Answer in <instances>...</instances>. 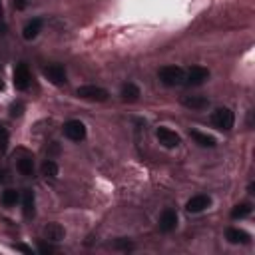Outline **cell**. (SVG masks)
<instances>
[{
    "mask_svg": "<svg viewBox=\"0 0 255 255\" xmlns=\"http://www.w3.org/2000/svg\"><path fill=\"white\" fill-rule=\"evenodd\" d=\"M38 251H40L42 255H50V253H54L56 249H54V247H52L50 243H44V241H42V243L38 245Z\"/></svg>",
    "mask_w": 255,
    "mask_h": 255,
    "instance_id": "cell-24",
    "label": "cell"
},
{
    "mask_svg": "<svg viewBox=\"0 0 255 255\" xmlns=\"http://www.w3.org/2000/svg\"><path fill=\"white\" fill-rule=\"evenodd\" d=\"M8 140H10L8 130H6L4 126H0V154H4V152H6V147H8Z\"/></svg>",
    "mask_w": 255,
    "mask_h": 255,
    "instance_id": "cell-22",
    "label": "cell"
},
{
    "mask_svg": "<svg viewBox=\"0 0 255 255\" xmlns=\"http://www.w3.org/2000/svg\"><path fill=\"white\" fill-rule=\"evenodd\" d=\"M14 247H16V249H18V251H22V253H28V255H30V253H32V249H30V247H28V245H24V243H16V245H14Z\"/></svg>",
    "mask_w": 255,
    "mask_h": 255,
    "instance_id": "cell-26",
    "label": "cell"
},
{
    "mask_svg": "<svg viewBox=\"0 0 255 255\" xmlns=\"http://www.w3.org/2000/svg\"><path fill=\"white\" fill-rule=\"evenodd\" d=\"M26 6V0H14V8H18V10H22Z\"/></svg>",
    "mask_w": 255,
    "mask_h": 255,
    "instance_id": "cell-27",
    "label": "cell"
},
{
    "mask_svg": "<svg viewBox=\"0 0 255 255\" xmlns=\"http://www.w3.org/2000/svg\"><path fill=\"white\" fill-rule=\"evenodd\" d=\"M14 86L16 90H26L30 86V70L24 62H20L14 68Z\"/></svg>",
    "mask_w": 255,
    "mask_h": 255,
    "instance_id": "cell-5",
    "label": "cell"
},
{
    "mask_svg": "<svg viewBox=\"0 0 255 255\" xmlns=\"http://www.w3.org/2000/svg\"><path fill=\"white\" fill-rule=\"evenodd\" d=\"M6 180V169L4 167H0V183H2Z\"/></svg>",
    "mask_w": 255,
    "mask_h": 255,
    "instance_id": "cell-28",
    "label": "cell"
},
{
    "mask_svg": "<svg viewBox=\"0 0 255 255\" xmlns=\"http://www.w3.org/2000/svg\"><path fill=\"white\" fill-rule=\"evenodd\" d=\"M2 90H4V82H2V80H0V92H2Z\"/></svg>",
    "mask_w": 255,
    "mask_h": 255,
    "instance_id": "cell-29",
    "label": "cell"
},
{
    "mask_svg": "<svg viewBox=\"0 0 255 255\" xmlns=\"http://www.w3.org/2000/svg\"><path fill=\"white\" fill-rule=\"evenodd\" d=\"M116 247H120V249H132L134 245L128 241V239H118V241H116Z\"/></svg>",
    "mask_w": 255,
    "mask_h": 255,
    "instance_id": "cell-25",
    "label": "cell"
},
{
    "mask_svg": "<svg viewBox=\"0 0 255 255\" xmlns=\"http://www.w3.org/2000/svg\"><path fill=\"white\" fill-rule=\"evenodd\" d=\"M16 167L22 176H32L34 174V160L30 156H22L16 160Z\"/></svg>",
    "mask_w": 255,
    "mask_h": 255,
    "instance_id": "cell-16",
    "label": "cell"
},
{
    "mask_svg": "<svg viewBox=\"0 0 255 255\" xmlns=\"http://www.w3.org/2000/svg\"><path fill=\"white\" fill-rule=\"evenodd\" d=\"M225 237L229 243H249V233L243 231V229H237V227H229L225 231Z\"/></svg>",
    "mask_w": 255,
    "mask_h": 255,
    "instance_id": "cell-13",
    "label": "cell"
},
{
    "mask_svg": "<svg viewBox=\"0 0 255 255\" xmlns=\"http://www.w3.org/2000/svg\"><path fill=\"white\" fill-rule=\"evenodd\" d=\"M160 80L165 86H180L185 80V72L180 66H164L160 70Z\"/></svg>",
    "mask_w": 255,
    "mask_h": 255,
    "instance_id": "cell-1",
    "label": "cell"
},
{
    "mask_svg": "<svg viewBox=\"0 0 255 255\" xmlns=\"http://www.w3.org/2000/svg\"><path fill=\"white\" fill-rule=\"evenodd\" d=\"M44 76L54 84V86H62V84H66V70L60 64H52V66H46L44 70Z\"/></svg>",
    "mask_w": 255,
    "mask_h": 255,
    "instance_id": "cell-6",
    "label": "cell"
},
{
    "mask_svg": "<svg viewBox=\"0 0 255 255\" xmlns=\"http://www.w3.org/2000/svg\"><path fill=\"white\" fill-rule=\"evenodd\" d=\"M40 30H42V20H40V18H34V20H30V22L24 26L22 36H24L26 40H34V38L40 34Z\"/></svg>",
    "mask_w": 255,
    "mask_h": 255,
    "instance_id": "cell-15",
    "label": "cell"
},
{
    "mask_svg": "<svg viewBox=\"0 0 255 255\" xmlns=\"http://www.w3.org/2000/svg\"><path fill=\"white\" fill-rule=\"evenodd\" d=\"M211 122H214V126L219 128V130L229 132L233 124H236V116H233V112L229 108H218L214 112V116H211Z\"/></svg>",
    "mask_w": 255,
    "mask_h": 255,
    "instance_id": "cell-2",
    "label": "cell"
},
{
    "mask_svg": "<svg viewBox=\"0 0 255 255\" xmlns=\"http://www.w3.org/2000/svg\"><path fill=\"white\" fill-rule=\"evenodd\" d=\"M18 200H20V196H18V191H16V189H4V191H2V196H0V203L6 205V207L16 205Z\"/></svg>",
    "mask_w": 255,
    "mask_h": 255,
    "instance_id": "cell-18",
    "label": "cell"
},
{
    "mask_svg": "<svg viewBox=\"0 0 255 255\" xmlns=\"http://www.w3.org/2000/svg\"><path fill=\"white\" fill-rule=\"evenodd\" d=\"M24 108H26V106H24L22 102H14V104L10 106V116H12V118H20V116L24 114Z\"/></svg>",
    "mask_w": 255,
    "mask_h": 255,
    "instance_id": "cell-23",
    "label": "cell"
},
{
    "mask_svg": "<svg viewBox=\"0 0 255 255\" xmlns=\"http://www.w3.org/2000/svg\"><path fill=\"white\" fill-rule=\"evenodd\" d=\"M22 211H24V218L34 216V191L30 189H26L22 194Z\"/></svg>",
    "mask_w": 255,
    "mask_h": 255,
    "instance_id": "cell-17",
    "label": "cell"
},
{
    "mask_svg": "<svg viewBox=\"0 0 255 255\" xmlns=\"http://www.w3.org/2000/svg\"><path fill=\"white\" fill-rule=\"evenodd\" d=\"M209 205H211V198L209 196H194L185 203V209H187V214H200V211L207 209Z\"/></svg>",
    "mask_w": 255,
    "mask_h": 255,
    "instance_id": "cell-9",
    "label": "cell"
},
{
    "mask_svg": "<svg viewBox=\"0 0 255 255\" xmlns=\"http://www.w3.org/2000/svg\"><path fill=\"white\" fill-rule=\"evenodd\" d=\"M191 138H194L201 147H214L216 146L214 136H207V134H201V132H191Z\"/></svg>",
    "mask_w": 255,
    "mask_h": 255,
    "instance_id": "cell-20",
    "label": "cell"
},
{
    "mask_svg": "<svg viewBox=\"0 0 255 255\" xmlns=\"http://www.w3.org/2000/svg\"><path fill=\"white\" fill-rule=\"evenodd\" d=\"M140 96H142V92H140V88L136 86V84L128 82V84L122 86V100L124 102H138Z\"/></svg>",
    "mask_w": 255,
    "mask_h": 255,
    "instance_id": "cell-14",
    "label": "cell"
},
{
    "mask_svg": "<svg viewBox=\"0 0 255 255\" xmlns=\"http://www.w3.org/2000/svg\"><path fill=\"white\" fill-rule=\"evenodd\" d=\"M76 94L84 100H90V102H106L110 98L108 90H104L100 86H80Z\"/></svg>",
    "mask_w": 255,
    "mask_h": 255,
    "instance_id": "cell-4",
    "label": "cell"
},
{
    "mask_svg": "<svg viewBox=\"0 0 255 255\" xmlns=\"http://www.w3.org/2000/svg\"><path fill=\"white\" fill-rule=\"evenodd\" d=\"M182 104L185 106V108H189V110H196V112L205 110L207 106H209L207 98H203V96H183Z\"/></svg>",
    "mask_w": 255,
    "mask_h": 255,
    "instance_id": "cell-12",
    "label": "cell"
},
{
    "mask_svg": "<svg viewBox=\"0 0 255 255\" xmlns=\"http://www.w3.org/2000/svg\"><path fill=\"white\" fill-rule=\"evenodd\" d=\"M158 140H160V144L164 146V147H178L180 146V136L174 132V130H169V128H160L158 130Z\"/></svg>",
    "mask_w": 255,
    "mask_h": 255,
    "instance_id": "cell-8",
    "label": "cell"
},
{
    "mask_svg": "<svg viewBox=\"0 0 255 255\" xmlns=\"http://www.w3.org/2000/svg\"><path fill=\"white\" fill-rule=\"evenodd\" d=\"M178 225V214L174 209H164V214L160 216V229L164 233H169V231H174Z\"/></svg>",
    "mask_w": 255,
    "mask_h": 255,
    "instance_id": "cell-10",
    "label": "cell"
},
{
    "mask_svg": "<svg viewBox=\"0 0 255 255\" xmlns=\"http://www.w3.org/2000/svg\"><path fill=\"white\" fill-rule=\"evenodd\" d=\"M249 214H251V203H239V205L233 207L231 218H233V219H243V218H247Z\"/></svg>",
    "mask_w": 255,
    "mask_h": 255,
    "instance_id": "cell-21",
    "label": "cell"
},
{
    "mask_svg": "<svg viewBox=\"0 0 255 255\" xmlns=\"http://www.w3.org/2000/svg\"><path fill=\"white\" fill-rule=\"evenodd\" d=\"M207 78H209V70L207 68H203V66H191L187 70L185 82L189 84V86H201Z\"/></svg>",
    "mask_w": 255,
    "mask_h": 255,
    "instance_id": "cell-7",
    "label": "cell"
},
{
    "mask_svg": "<svg viewBox=\"0 0 255 255\" xmlns=\"http://www.w3.org/2000/svg\"><path fill=\"white\" fill-rule=\"evenodd\" d=\"M62 130H64V136L72 142H82L86 138V126H84L80 120H68L64 124Z\"/></svg>",
    "mask_w": 255,
    "mask_h": 255,
    "instance_id": "cell-3",
    "label": "cell"
},
{
    "mask_svg": "<svg viewBox=\"0 0 255 255\" xmlns=\"http://www.w3.org/2000/svg\"><path fill=\"white\" fill-rule=\"evenodd\" d=\"M42 236L48 241H62L64 236H66V231H64V227L60 223H48L44 227V231H42Z\"/></svg>",
    "mask_w": 255,
    "mask_h": 255,
    "instance_id": "cell-11",
    "label": "cell"
},
{
    "mask_svg": "<svg viewBox=\"0 0 255 255\" xmlns=\"http://www.w3.org/2000/svg\"><path fill=\"white\" fill-rule=\"evenodd\" d=\"M42 176L50 178V180H56L58 178V164L54 160H46L44 164H42Z\"/></svg>",
    "mask_w": 255,
    "mask_h": 255,
    "instance_id": "cell-19",
    "label": "cell"
}]
</instances>
